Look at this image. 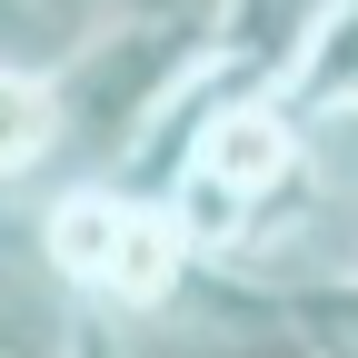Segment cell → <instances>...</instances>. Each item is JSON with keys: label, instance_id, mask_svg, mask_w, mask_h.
<instances>
[{"label": "cell", "instance_id": "obj_1", "mask_svg": "<svg viewBox=\"0 0 358 358\" xmlns=\"http://www.w3.org/2000/svg\"><path fill=\"white\" fill-rule=\"evenodd\" d=\"M40 259L90 308H159L179 289V268H189V239H179L169 199L129 189V179H80L40 219Z\"/></svg>", "mask_w": 358, "mask_h": 358}, {"label": "cell", "instance_id": "obj_2", "mask_svg": "<svg viewBox=\"0 0 358 358\" xmlns=\"http://www.w3.org/2000/svg\"><path fill=\"white\" fill-rule=\"evenodd\" d=\"M209 50H219V20H110L80 60L50 70L60 80V110H70V140L90 159H120Z\"/></svg>", "mask_w": 358, "mask_h": 358}, {"label": "cell", "instance_id": "obj_3", "mask_svg": "<svg viewBox=\"0 0 358 358\" xmlns=\"http://www.w3.org/2000/svg\"><path fill=\"white\" fill-rule=\"evenodd\" d=\"M338 10V0H219V50L268 70V80H289V60L319 40V20Z\"/></svg>", "mask_w": 358, "mask_h": 358}, {"label": "cell", "instance_id": "obj_4", "mask_svg": "<svg viewBox=\"0 0 358 358\" xmlns=\"http://www.w3.org/2000/svg\"><path fill=\"white\" fill-rule=\"evenodd\" d=\"M120 20V0H0V40L20 70H60Z\"/></svg>", "mask_w": 358, "mask_h": 358}, {"label": "cell", "instance_id": "obj_5", "mask_svg": "<svg viewBox=\"0 0 358 358\" xmlns=\"http://www.w3.org/2000/svg\"><path fill=\"white\" fill-rule=\"evenodd\" d=\"M289 110L299 120H338V110H358V0H338V10L319 20V40L289 60Z\"/></svg>", "mask_w": 358, "mask_h": 358}, {"label": "cell", "instance_id": "obj_6", "mask_svg": "<svg viewBox=\"0 0 358 358\" xmlns=\"http://www.w3.org/2000/svg\"><path fill=\"white\" fill-rule=\"evenodd\" d=\"M308 150H319V169H329L338 229H348V259H358V110H338V120H308Z\"/></svg>", "mask_w": 358, "mask_h": 358}, {"label": "cell", "instance_id": "obj_7", "mask_svg": "<svg viewBox=\"0 0 358 358\" xmlns=\"http://www.w3.org/2000/svg\"><path fill=\"white\" fill-rule=\"evenodd\" d=\"M120 20H219V0H120Z\"/></svg>", "mask_w": 358, "mask_h": 358}]
</instances>
